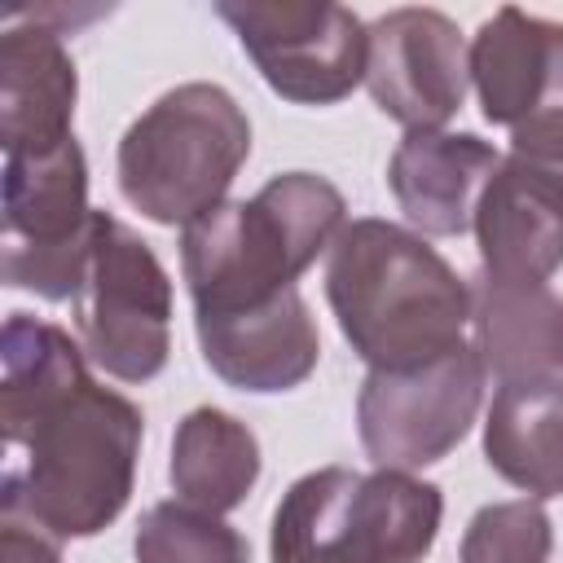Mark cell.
I'll use <instances>...</instances> for the list:
<instances>
[{
	"mask_svg": "<svg viewBox=\"0 0 563 563\" xmlns=\"http://www.w3.org/2000/svg\"><path fill=\"white\" fill-rule=\"evenodd\" d=\"M479 110L497 128H519L563 101V26L501 4L466 48Z\"/></svg>",
	"mask_w": 563,
	"mask_h": 563,
	"instance_id": "4fadbf2b",
	"label": "cell"
},
{
	"mask_svg": "<svg viewBox=\"0 0 563 563\" xmlns=\"http://www.w3.org/2000/svg\"><path fill=\"white\" fill-rule=\"evenodd\" d=\"M554 523L537 497L493 501L471 515L457 563H550Z\"/></svg>",
	"mask_w": 563,
	"mask_h": 563,
	"instance_id": "ffe728a7",
	"label": "cell"
},
{
	"mask_svg": "<svg viewBox=\"0 0 563 563\" xmlns=\"http://www.w3.org/2000/svg\"><path fill=\"white\" fill-rule=\"evenodd\" d=\"M471 229L479 273L497 282L550 286V277L563 268V194H554L510 154L488 176Z\"/></svg>",
	"mask_w": 563,
	"mask_h": 563,
	"instance_id": "9a60e30c",
	"label": "cell"
},
{
	"mask_svg": "<svg viewBox=\"0 0 563 563\" xmlns=\"http://www.w3.org/2000/svg\"><path fill=\"white\" fill-rule=\"evenodd\" d=\"M484 400V361L462 343L418 369H369L356 391V435L374 466L422 471L449 457Z\"/></svg>",
	"mask_w": 563,
	"mask_h": 563,
	"instance_id": "9c48e42d",
	"label": "cell"
},
{
	"mask_svg": "<svg viewBox=\"0 0 563 563\" xmlns=\"http://www.w3.org/2000/svg\"><path fill=\"white\" fill-rule=\"evenodd\" d=\"M510 158L523 163L554 194H563V101L510 128Z\"/></svg>",
	"mask_w": 563,
	"mask_h": 563,
	"instance_id": "44dd1931",
	"label": "cell"
},
{
	"mask_svg": "<svg viewBox=\"0 0 563 563\" xmlns=\"http://www.w3.org/2000/svg\"><path fill=\"white\" fill-rule=\"evenodd\" d=\"M264 84L295 106L352 97L369 62V26L330 0H216Z\"/></svg>",
	"mask_w": 563,
	"mask_h": 563,
	"instance_id": "ba28073f",
	"label": "cell"
},
{
	"mask_svg": "<svg viewBox=\"0 0 563 563\" xmlns=\"http://www.w3.org/2000/svg\"><path fill=\"white\" fill-rule=\"evenodd\" d=\"M471 84L466 44L440 9H387L369 22L365 88L374 106L405 132H444Z\"/></svg>",
	"mask_w": 563,
	"mask_h": 563,
	"instance_id": "30bf717a",
	"label": "cell"
},
{
	"mask_svg": "<svg viewBox=\"0 0 563 563\" xmlns=\"http://www.w3.org/2000/svg\"><path fill=\"white\" fill-rule=\"evenodd\" d=\"M347 202L317 172H282L255 198H224L180 229V273L194 317L264 308L343 233Z\"/></svg>",
	"mask_w": 563,
	"mask_h": 563,
	"instance_id": "3957f363",
	"label": "cell"
},
{
	"mask_svg": "<svg viewBox=\"0 0 563 563\" xmlns=\"http://www.w3.org/2000/svg\"><path fill=\"white\" fill-rule=\"evenodd\" d=\"M0 563H62V550L40 528L4 519L0 523Z\"/></svg>",
	"mask_w": 563,
	"mask_h": 563,
	"instance_id": "7402d4cb",
	"label": "cell"
},
{
	"mask_svg": "<svg viewBox=\"0 0 563 563\" xmlns=\"http://www.w3.org/2000/svg\"><path fill=\"white\" fill-rule=\"evenodd\" d=\"M75 330L97 369L150 383L172 356V277L154 246L110 211H92V242L75 295Z\"/></svg>",
	"mask_w": 563,
	"mask_h": 563,
	"instance_id": "8992f818",
	"label": "cell"
},
{
	"mask_svg": "<svg viewBox=\"0 0 563 563\" xmlns=\"http://www.w3.org/2000/svg\"><path fill=\"white\" fill-rule=\"evenodd\" d=\"M325 299L369 369H418L462 347L471 325V282L422 233L374 216L334 238Z\"/></svg>",
	"mask_w": 563,
	"mask_h": 563,
	"instance_id": "7a4b0ae2",
	"label": "cell"
},
{
	"mask_svg": "<svg viewBox=\"0 0 563 563\" xmlns=\"http://www.w3.org/2000/svg\"><path fill=\"white\" fill-rule=\"evenodd\" d=\"M88 352L53 321L9 312L0 334V515L53 541L106 532L136 484L145 418L88 374Z\"/></svg>",
	"mask_w": 563,
	"mask_h": 563,
	"instance_id": "6da1fadb",
	"label": "cell"
},
{
	"mask_svg": "<svg viewBox=\"0 0 563 563\" xmlns=\"http://www.w3.org/2000/svg\"><path fill=\"white\" fill-rule=\"evenodd\" d=\"M251 158V119L220 84L163 92L119 141V194L154 224L185 229L224 202Z\"/></svg>",
	"mask_w": 563,
	"mask_h": 563,
	"instance_id": "5b68a950",
	"label": "cell"
},
{
	"mask_svg": "<svg viewBox=\"0 0 563 563\" xmlns=\"http://www.w3.org/2000/svg\"><path fill=\"white\" fill-rule=\"evenodd\" d=\"M194 330L207 369L220 383L255 396L299 387L321 356V334L299 290L277 295L264 308H246L229 317H194Z\"/></svg>",
	"mask_w": 563,
	"mask_h": 563,
	"instance_id": "7c38bea8",
	"label": "cell"
},
{
	"mask_svg": "<svg viewBox=\"0 0 563 563\" xmlns=\"http://www.w3.org/2000/svg\"><path fill=\"white\" fill-rule=\"evenodd\" d=\"M132 554L136 563H251V545L233 523L180 497L141 515Z\"/></svg>",
	"mask_w": 563,
	"mask_h": 563,
	"instance_id": "d6986e66",
	"label": "cell"
},
{
	"mask_svg": "<svg viewBox=\"0 0 563 563\" xmlns=\"http://www.w3.org/2000/svg\"><path fill=\"white\" fill-rule=\"evenodd\" d=\"M444 493L409 471L321 466L299 475L268 528L273 563H422L440 537Z\"/></svg>",
	"mask_w": 563,
	"mask_h": 563,
	"instance_id": "277c9868",
	"label": "cell"
},
{
	"mask_svg": "<svg viewBox=\"0 0 563 563\" xmlns=\"http://www.w3.org/2000/svg\"><path fill=\"white\" fill-rule=\"evenodd\" d=\"M18 18L26 22H9L0 35V145L4 154H44L75 136L79 70L44 9Z\"/></svg>",
	"mask_w": 563,
	"mask_h": 563,
	"instance_id": "8fae6325",
	"label": "cell"
},
{
	"mask_svg": "<svg viewBox=\"0 0 563 563\" xmlns=\"http://www.w3.org/2000/svg\"><path fill=\"white\" fill-rule=\"evenodd\" d=\"M501 154L475 132H405L387 163V189L427 238H457L475 224L479 194Z\"/></svg>",
	"mask_w": 563,
	"mask_h": 563,
	"instance_id": "5bb4252c",
	"label": "cell"
},
{
	"mask_svg": "<svg viewBox=\"0 0 563 563\" xmlns=\"http://www.w3.org/2000/svg\"><path fill=\"white\" fill-rule=\"evenodd\" d=\"M484 462L537 501L563 497V378L497 387L484 418Z\"/></svg>",
	"mask_w": 563,
	"mask_h": 563,
	"instance_id": "e0dca14e",
	"label": "cell"
},
{
	"mask_svg": "<svg viewBox=\"0 0 563 563\" xmlns=\"http://www.w3.org/2000/svg\"><path fill=\"white\" fill-rule=\"evenodd\" d=\"M167 479L180 501L229 515L251 497L260 479V440L242 418L224 409H189L172 435Z\"/></svg>",
	"mask_w": 563,
	"mask_h": 563,
	"instance_id": "ac0fdd59",
	"label": "cell"
},
{
	"mask_svg": "<svg viewBox=\"0 0 563 563\" xmlns=\"http://www.w3.org/2000/svg\"><path fill=\"white\" fill-rule=\"evenodd\" d=\"M471 330L497 383L563 378V299L550 286L471 277Z\"/></svg>",
	"mask_w": 563,
	"mask_h": 563,
	"instance_id": "2e32d148",
	"label": "cell"
},
{
	"mask_svg": "<svg viewBox=\"0 0 563 563\" xmlns=\"http://www.w3.org/2000/svg\"><path fill=\"white\" fill-rule=\"evenodd\" d=\"M92 242L88 158L70 136L44 154H4V282L40 299L79 295Z\"/></svg>",
	"mask_w": 563,
	"mask_h": 563,
	"instance_id": "52a82bcc",
	"label": "cell"
}]
</instances>
